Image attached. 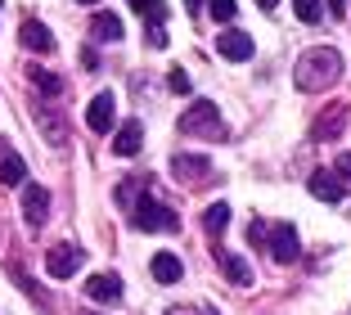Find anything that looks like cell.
Here are the masks:
<instances>
[{
    "label": "cell",
    "instance_id": "obj_28",
    "mask_svg": "<svg viewBox=\"0 0 351 315\" xmlns=\"http://www.w3.org/2000/svg\"><path fill=\"white\" fill-rule=\"evenodd\" d=\"M338 176H347V180H351V153H342V158H338Z\"/></svg>",
    "mask_w": 351,
    "mask_h": 315
},
{
    "label": "cell",
    "instance_id": "obj_22",
    "mask_svg": "<svg viewBox=\"0 0 351 315\" xmlns=\"http://www.w3.org/2000/svg\"><path fill=\"white\" fill-rule=\"evenodd\" d=\"M36 122L45 126V140H50V144H59V140H63V131H68V126H63V117H50L45 108H36Z\"/></svg>",
    "mask_w": 351,
    "mask_h": 315
},
{
    "label": "cell",
    "instance_id": "obj_2",
    "mask_svg": "<svg viewBox=\"0 0 351 315\" xmlns=\"http://www.w3.org/2000/svg\"><path fill=\"white\" fill-rule=\"evenodd\" d=\"M180 131L198 135V140H230V131H226V122H221L217 104H207V100L189 104V108L180 113Z\"/></svg>",
    "mask_w": 351,
    "mask_h": 315
},
{
    "label": "cell",
    "instance_id": "obj_27",
    "mask_svg": "<svg viewBox=\"0 0 351 315\" xmlns=\"http://www.w3.org/2000/svg\"><path fill=\"white\" fill-rule=\"evenodd\" d=\"M149 45H167V32L158 27V23H154V27H149Z\"/></svg>",
    "mask_w": 351,
    "mask_h": 315
},
{
    "label": "cell",
    "instance_id": "obj_24",
    "mask_svg": "<svg viewBox=\"0 0 351 315\" xmlns=\"http://www.w3.org/2000/svg\"><path fill=\"white\" fill-rule=\"evenodd\" d=\"M212 23H234V0H207Z\"/></svg>",
    "mask_w": 351,
    "mask_h": 315
},
{
    "label": "cell",
    "instance_id": "obj_9",
    "mask_svg": "<svg viewBox=\"0 0 351 315\" xmlns=\"http://www.w3.org/2000/svg\"><path fill=\"white\" fill-rule=\"evenodd\" d=\"M217 54H226V59H234V63L252 59V36H248V32H234V27H226V32L217 36Z\"/></svg>",
    "mask_w": 351,
    "mask_h": 315
},
{
    "label": "cell",
    "instance_id": "obj_4",
    "mask_svg": "<svg viewBox=\"0 0 351 315\" xmlns=\"http://www.w3.org/2000/svg\"><path fill=\"white\" fill-rule=\"evenodd\" d=\"M82 261H86V253L77 244H59V248L45 253V275H50V279H68V275L82 270Z\"/></svg>",
    "mask_w": 351,
    "mask_h": 315
},
{
    "label": "cell",
    "instance_id": "obj_18",
    "mask_svg": "<svg viewBox=\"0 0 351 315\" xmlns=\"http://www.w3.org/2000/svg\"><path fill=\"white\" fill-rule=\"evenodd\" d=\"M221 266H226V279H230V284H239V288H248V284H252V266L243 261V257L226 253V257H221Z\"/></svg>",
    "mask_w": 351,
    "mask_h": 315
},
{
    "label": "cell",
    "instance_id": "obj_17",
    "mask_svg": "<svg viewBox=\"0 0 351 315\" xmlns=\"http://www.w3.org/2000/svg\"><path fill=\"white\" fill-rule=\"evenodd\" d=\"M27 82H32V86H41V95H45V100H63V77H54V72L36 68V63L27 68Z\"/></svg>",
    "mask_w": 351,
    "mask_h": 315
},
{
    "label": "cell",
    "instance_id": "obj_20",
    "mask_svg": "<svg viewBox=\"0 0 351 315\" xmlns=\"http://www.w3.org/2000/svg\"><path fill=\"white\" fill-rule=\"evenodd\" d=\"M226 225H230V203H212V207L203 212V230H207V234H221Z\"/></svg>",
    "mask_w": 351,
    "mask_h": 315
},
{
    "label": "cell",
    "instance_id": "obj_3",
    "mask_svg": "<svg viewBox=\"0 0 351 315\" xmlns=\"http://www.w3.org/2000/svg\"><path fill=\"white\" fill-rule=\"evenodd\" d=\"M126 216H131L135 230H149V234H154V230H171V234L180 230V216H176L167 203H154V198H140V203H131V212H126Z\"/></svg>",
    "mask_w": 351,
    "mask_h": 315
},
{
    "label": "cell",
    "instance_id": "obj_14",
    "mask_svg": "<svg viewBox=\"0 0 351 315\" xmlns=\"http://www.w3.org/2000/svg\"><path fill=\"white\" fill-rule=\"evenodd\" d=\"M23 180H27V163L0 140V185H23Z\"/></svg>",
    "mask_w": 351,
    "mask_h": 315
},
{
    "label": "cell",
    "instance_id": "obj_5",
    "mask_svg": "<svg viewBox=\"0 0 351 315\" xmlns=\"http://www.w3.org/2000/svg\"><path fill=\"white\" fill-rule=\"evenodd\" d=\"M266 244H270V257H275V261H284V266H289V261H298V257H302V244H298V230H293L289 221H279V225H270V239H266Z\"/></svg>",
    "mask_w": 351,
    "mask_h": 315
},
{
    "label": "cell",
    "instance_id": "obj_25",
    "mask_svg": "<svg viewBox=\"0 0 351 315\" xmlns=\"http://www.w3.org/2000/svg\"><path fill=\"white\" fill-rule=\"evenodd\" d=\"M167 86H171L176 95H189V72H185V68H171V77H167Z\"/></svg>",
    "mask_w": 351,
    "mask_h": 315
},
{
    "label": "cell",
    "instance_id": "obj_1",
    "mask_svg": "<svg viewBox=\"0 0 351 315\" xmlns=\"http://www.w3.org/2000/svg\"><path fill=\"white\" fill-rule=\"evenodd\" d=\"M338 77H342V54L333 50V45H315V50H306L298 59V68H293V82H298V91H306V95L329 91Z\"/></svg>",
    "mask_w": 351,
    "mask_h": 315
},
{
    "label": "cell",
    "instance_id": "obj_15",
    "mask_svg": "<svg viewBox=\"0 0 351 315\" xmlns=\"http://www.w3.org/2000/svg\"><path fill=\"white\" fill-rule=\"evenodd\" d=\"M154 279L158 284H180V279H185V261L176 253H158L154 257Z\"/></svg>",
    "mask_w": 351,
    "mask_h": 315
},
{
    "label": "cell",
    "instance_id": "obj_19",
    "mask_svg": "<svg viewBox=\"0 0 351 315\" xmlns=\"http://www.w3.org/2000/svg\"><path fill=\"white\" fill-rule=\"evenodd\" d=\"M95 36H99V41H122V19H117V14H95Z\"/></svg>",
    "mask_w": 351,
    "mask_h": 315
},
{
    "label": "cell",
    "instance_id": "obj_13",
    "mask_svg": "<svg viewBox=\"0 0 351 315\" xmlns=\"http://www.w3.org/2000/svg\"><path fill=\"white\" fill-rule=\"evenodd\" d=\"M86 297L90 302H117L122 297V279L117 275H90L86 279Z\"/></svg>",
    "mask_w": 351,
    "mask_h": 315
},
{
    "label": "cell",
    "instance_id": "obj_16",
    "mask_svg": "<svg viewBox=\"0 0 351 315\" xmlns=\"http://www.w3.org/2000/svg\"><path fill=\"white\" fill-rule=\"evenodd\" d=\"M23 45H27V50H36V54H50L54 50V36H50V27H45V23L27 19V23H23Z\"/></svg>",
    "mask_w": 351,
    "mask_h": 315
},
{
    "label": "cell",
    "instance_id": "obj_8",
    "mask_svg": "<svg viewBox=\"0 0 351 315\" xmlns=\"http://www.w3.org/2000/svg\"><path fill=\"white\" fill-rule=\"evenodd\" d=\"M113 113H117V100L108 91H99L90 100V108H86V126H90L95 135H99V131H113Z\"/></svg>",
    "mask_w": 351,
    "mask_h": 315
},
{
    "label": "cell",
    "instance_id": "obj_7",
    "mask_svg": "<svg viewBox=\"0 0 351 315\" xmlns=\"http://www.w3.org/2000/svg\"><path fill=\"white\" fill-rule=\"evenodd\" d=\"M23 216H27V225L50 221V189L45 185H23Z\"/></svg>",
    "mask_w": 351,
    "mask_h": 315
},
{
    "label": "cell",
    "instance_id": "obj_21",
    "mask_svg": "<svg viewBox=\"0 0 351 315\" xmlns=\"http://www.w3.org/2000/svg\"><path fill=\"white\" fill-rule=\"evenodd\" d=\"M293 14L302 23H324V0H293Z\"/></svg>",
    "mask_w": 351,
    "mask_h": 315
},
{
    "label": "cell",
    "instance_id": "obj_12",
    "mask_svg": "<svg viewBox=\"0 0 351 315\" xmlns=\"http://www.w3.org/2000/svg\"><path fill=\"white\" fill-rule=\"evenodd\" d=\"M140 149H145V126L131 117V122H126L122 131L113 135V153H117V158H135Z\"/></svg>",
    "mask_w": 351,
    "mask_h": 315
},
{
    "label": "cell",
    "instance_id": "obj_32",
    "mask_svg": "<svg viewBox=\"0 0 351 315\" xmlns=\"http://www.w3.org/2000/svg\"><path fill=\"white\" fill-rule=\"evenodd\" d=\"M77 5H99V0H77Z\"/></svg>",
    "mask_w": 351,
    "mask_h": 315
},
{
    "label": "cell",
    "instance_id": "obj_26",
    "mask_svg": "<svg viewBox=\"0 0 351 315\" xmlns=\"http://www.w3.org/2000/svg\"><path fill=\"white\" fill-rule=\"evenodd\" d=\"M167 315H221V311H212V306H171Z\"/></svg>",
    "mask_w": 351,
    "mask_h": 315
},
{
    "label": "cell",
    "instance_id": "obj_31",
    "mask_svg": "<svg viewBox=\"0 0 351 315\" xmlns=\"http://www.w3.org/2000/svg\"><path fill=\"white\" fill-rule=\"evenodd\" d=\"M257 5H261V10H275V5H279V0H257Z\"/></svg>",
    "mask_w": 351,
    "mask_h": 315
},
{
    "label": "cell",
    "instance_id": "obj_10",
    "mask_svg": "<svg viewBox=\"0 0 351 315\" xmlns=\"http://www.w3.org/2000/svg\"><path fill=\"white\" fill-rule=\"evenodd\" d=\"M207 167H212V163H207V158H198V153H176V158H171V176L180 185H198L207 176Z\"/></svg>",
    "mask_w": 351,
    "mask_h": 315
},
{
    "label": "cell",
    "instance_id": "obj_6",
    "mask_svg": "<svg viewBox=\"0 0 351 315\" xmlns=\"http://www.w3.org/2000/svg\"><path fill=\"white\" fill-rule=\"evenodd\" d=\"M306 189L315 194L320 203H342V198H347V185H342V176L329 172V167H315V172H311V180H306Z\"/></svg>",
    "mask_w": 351,
    "mask_h": 315
},
{
    "label": "cell",
    "instance_id": "obj_29",
    "mask_svg": "<svg viewBox=\"0 0 351 315\" xmlns=\"http://www.w3.org/2000/svg\"><path fill=\"white\" fill-rule=\"evenodd\" d=\"M324 5H329L333 14H342V10H347V0H324Z\"/></svg>",
    "mask_w": 351,
    "mask_h": 315
},
{
    "label": "cell",
    "instance_id": "obj_30",
    "mask_svg": "<svg viewBox=\"0 0 351 315\" xmlns=\"http://www.w3.org/2000/svg\"><path fill=\"white\" fill-rule=\"evenodd\" d=\"M185 10H189V14H198V10H203V0H185Z\"/></svg>",
    "mask_w": 351,
    "mask_h": 315
},
{
    "label": "cell",
    "instance_id": "obj_11",
    "mask_svg": "<svg viewBox=\"0 0 351 315\" xmlns=\"http://www.w3.org/2000/svg\"><path fill=\"white\" fill-rule=\"evenodd\" d=\"M342 122H347V104H333V108H324L320 117L311 122V135H315V140H338Z\"/></svg>",
    "mask_w": 351,
    "mask_h": 315
},
{
    "label": "cell",
    "instance_id": "obj_23",
    "mask_svg": "<svg viewBox=\"0 0 351 315\" xmlns=\"http://www.w3.org/2000/svg\"><path fill=\"white\" fill-rule=\"evenodd\" d=\"M135 14H145L149 23H162V0H126Z\"/></svg>",
    "mask_w": 351,
    "mask_h": 315
}]
</instances>
